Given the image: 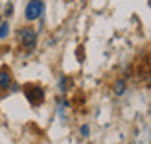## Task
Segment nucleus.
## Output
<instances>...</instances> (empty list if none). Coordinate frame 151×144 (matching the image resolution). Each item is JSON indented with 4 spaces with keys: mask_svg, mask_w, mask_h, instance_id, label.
Masks as SVG:
<instances>
[{
    "mask_svg": "<svg viewBox=\"0 0 151 144\" xmlns=\"http://www.w3.org/2000/svg\"><path fill=\"white\" fill-rule=\"evenodd\" d=\"M42 11H44V4L41 2V0H29L28 6H26L24 15H26L28 20H37L42 15Z\"/></svg>",
    "mask_w": 151,
    "mask_h": 144,
    "instance_id": "1",
    "label": "nucleus"
},
{
    "mask_svg": "<svg viewBox=\"0 0 151 144\" xmlns=\"http://www.w3.org/2000/svg\"><path fill=\"white\" fill-rule=\"evenodd\" d=\"M19 39H20V43L24 44L26 48L32 50L35 46V43H37V33L33 32L32 28H22L19 32Z\"/></svg>",
    "mask_w": 151,
    "mask_h": 144,
    "instance_id": "2",
    "label": "nucleus"
},
{
    "mask_svg": "<svg viewBox=\"0 0 151 144\" xmlns=\"http://www.w3.org/2000/svg\"><path fill=\"white\" fill-rule=\"evenodd\" d=\"M9 83H11L9 74H7V72H0V87H2V89H7V87H9Z\"/></svg>",
    "mask_w": 151,
    "mask_h": 144,
    "instance_id": "3",
    "label": "nucleus"
},
{
    "mask_svg": "<svg viewBox=\"0 0 151 144\" xmlns=\"http://www.w3.org/2000/svg\"><path fill=\"white\" fill-rule=\"evenodd\" d=\"M7 33H9V24H7V22H2V24H0V39L7 37Z\"/></svg>",
    "mask_w": 151,
    "mask_h": 144,
    "instance_id": "4",
    "label": "nucleus"
},
{
    "mask_svg": "<svg viewBox=\"0 0 151 144\" xmlns=\"http://www.w3.org/2000/svg\"><path fill=\"white\" fill-rule=\"evenodd\" d=\"M124 89H125V83L124 81H118L116 83V94H124Z\"/></svg>",
    "mask_w": 151,
    "mask_h": 144,
    "instance_id": "5",
    "label": "nucleus"
},
{
    "mask_svg": "<svg viewBox=\"0 0 151 144\" xmlns=\"http://www.w3.org/2000/svg\"><path fill=\"white\" fill-rule=\"evenodd\" d=\"M81 135H85V137L88 135V126H83V127H81Z\"/></svg>",
    "mask_w": 151,
    "mask_h": 144,
    "instance_id": "6",
    "label": "nucleus"
}]
</instances>
